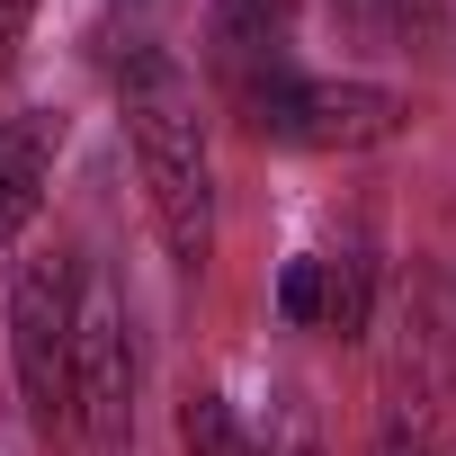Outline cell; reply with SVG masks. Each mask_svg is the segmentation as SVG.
<instances>
[{
  "label": "cell",
  "mask_w": 456,
  "mask_h": 456,
  "mask_svg": "<svg viewBox=\"0 0 456 456\" xmlns=\"http://www.w3.org/2000/svg\"><path fill=\"white\" fill-rule=\"evenodd\" d=\"M126 134H134V170L161 224V251L197 278L215 260V152H206V117H197V81L143 45L126 63Z\"/></svg>",
  "instance_id": "1"
},
{
  "label": "cell",
  "mask_w": 456,
  "mask_h": 456,
  "mask_svg": "<svg viewBox=\"0 0 456 456\" xmlns=\"http://www.w3.org/2000/svg\"><path fill=\"white\" fill-rule=\"evenodd\" d=\"M72 314H81V260L63 242L19 251L10 260V367L45 438L72 429Z\"/></svg>",
  "instance_id": "2"
},
{
  "label": "cell",
  "mask_w": 456,
  "mask_h": 456,
  "mask_svg": "<svg viewBox=\"0 0 456 456\" xmlns=\"http://www.w3.org/2000/svg\"><path fill=\"white\" fill-rule=\"evenodd\" d=\"M242 126L260 143H296V152H376L403 134V99L376 81H314V72H278L260 90L233 99Z\"/></svg>",
  "instance_id": "3"
},
{
  "label": "cell",
  "mask_w": 456,
  "mask_h": 456,
  "mask_svg": "<svg viewBox=\"0 0 456 456\" xmlns=\"http://www.w3.org/2000/svg\"><path fill=\"white\" fill-rule=\"evenodd\" d=\"M72 438L81 456H134V322L108 278H81L72 314Z\"/></svg>",
  "instance_id": "4"
},
{
  "label": "cell",
  "mask_w": 456,
  "mask_h": 456,
  "mask_svg": "<svg viewBox=\"0 0 456 456\" xmlns=\"http://www.w3.org/2000/svg\"><path fill=\"white\" fill-rule=\"evenodd\" d=\"M287 45H296V0H215L206 10V72L224 81V99L278 81Z\"/></svg>",
  "instance_id": "5"
},
{
  "label": "cell",
  "mask_w": 456,
  "mask_h": 456,
  "mask_svg": "<svg viewBox=\"0 0 456 456\" xmlns=\"http://www.w3.org/2000/svg\"><path fill=\"white\" fill-rule=\"evenodd\" d=\"M54 143H63V126L45 108H28V117L0 126V242H19L28 224H37L45 179H54Z\"/></svg>",
  "instance_id": "6"
},
{
  "label": "cell",
  "mask_w": 456,
  "mask_h": 456,
  "mask_svg": "<svg viewBox=\"0 0 456 456\" xmlns=\"http://www.w3.org/2000/svg\"><path fill=\"white\" fill-rule=\"evenodd\" d=\"M367 305H376V260H367V242H340L322 260V331L358 340L367 331Z\"/></svg>",
  "instance_id": "7"
},
{
  "label": "cell",
  "mask_w": 456,
  "mask_h": 456,
  "mask_svg": "<svg viewBox=\"0 0 456 456\" xmlns=\"http://www.w3.org/2000/svg\"><path fill=\"white\" fill-rule=\"evenodd\" d=\"M179 447H188V456H260V438L242 429V411L224 403L215 385H197V394L179 403Z\"/></svg>",
  "instance_id": "8"
},
{
  "label": "cell",
  "mask_w": 456,
  "mask_h": 456,
  "mask_svg": "<svg viewBox=\"0 0 456 456\" xmlns=\"http://www.w3.org/2000/svg\"><path fill=\"white\" fill-rule=\"evenodd\" d=\"M278 314H287V322H305V331L322 322V260H296V269L278 278Z\"/></svg>",
  "instance_id": "9"
},
{
  "label": "cell",
  "mask_w": 456,
  "mask_h": 456,
  "mask_svg": "<svg viewBox=\"0 0 456 456\" xmlns=\"http://www.w3.org/2000/svg\"><path fill=\"white\" fill-rule=\"evenodd\" d=\"M376 456H429V429H420V411H411V403H394V411H385Z\"/></svg>",
  "instance_id": "10"
},
{
  "label": "cell",
  "mask_w": 456,
  "mask_h": 456,
  "mask_svg": "<svg viewBox=\"0 0 456 456\" xmlns=\"http://www.w3.org/2000/svg\"><path fill=\"white\" fill-rule=\"evenodd\" d=\"M260 456H322L314 411H305V403H287V411H278V447H260Z\"/></svg>",
  "instance_id": "11"
},
{
  "label": "cell",
  "mask_w": 456,
  "mask_h": 456,
  "mask_svg": "<svg viewBox=\"0 0 456 456\" xmlns=\"http://www.w3.org/2000/svg\"><path fill=\"white\" fill-rule=\"evenodd\" d=\"M28 19H37V0H0V63L19 54V37H28Z\"/></svg>",
  "instance_id": "12"
}]
</instances>
